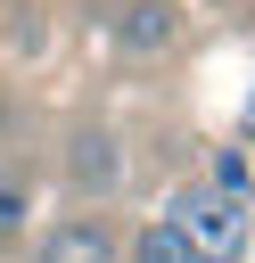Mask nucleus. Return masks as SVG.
I'll return each instance as SVG.
<instances>
[{
	"label": "nucleus",
	"instance_id": "nucleus-1",
	"mask_svg": "<svg viewBox=\"0 0 255 263\" xmlns=\"http://www.w3.org/2000/svg\"><path fill=\"white\" fill-rule=\"evenodd\" d=\"M173 230L189 238L197 263H222V255L239 263V255H247V197H230V189L206 181V189H189V197L173 205Z\"/></svg>",
	"mask_w": 255,
	"mask_h": 263
},
{
	"label": "nucleus",
	"instance_id": "nucleus-2",
	"mask_svg": "<svg viewBox=\"0 0 255 263\" xmlns=\"http://www.w3.org/2000/svg\"><path fill=\"white\" fill-rule=\"evenodd\" d=\"M173 41H181V8L173 0H123V16H115V49L123 58H156Z\"/></svg>",
	"mask_w": 255,
	"mask_h": 263
},
{
	"label": "nucleus",
	"instance_id": "nucleus-3",
	"mask_svg": "<svg viewBox=\"0 0 255 263\" xmlns=\"http://www.w3.org/2000/svg\"><path fill=\"white\" fill-rule=\"evenodd\" d=\"M33 263H115V238H107L99 222H58Z\"/></svg>",
	"mask_w": 255,
	"mask_h": 263
},
{
	"label": "nucleus",
	"instance_id": "nucleus-4",
	"mask_svg": "<svg viewBox=\"0 0 255 263\" xmlns=\"http://www.w3.org/2000/svg\"><path fill=\"white\" fill-rule=\"evenodd\" d=\"M132 263H197V255H189V238H181L173 222H148V230L132 238Z\"/></svg>",
	"mask_w": 255,
	"mask_h": 263
},
{
	"label": "nucleus",
	"instance_id": "nucleus-5",
	"mask_svg": "<svg viewBox=\"0 0 255 263\" xmlns=\"http://www.w3.org/2000/svg\"><path fill=\"white\" fill-rule=\"evenodd\" d=\"M214 189H230V197H247V132H239L230 148H214Z\"/></svg>",
	"mask_w": 255,
	"mask_h": 263
},
{
	"label": "nucleus",
	"instance_id": "nucleus-6",
	"mask_svg": "<svg viewBox=\"0 0 255 263\" xmlns=\"http://www.w3.org/2000/svg\"><path fill=\"white\" fill-rule=\"evenodd\" d=\"M25 205H33L25 173H0V238H16V230H25Z\"/></svg>",
	"mask_w": 255,
	"mask_h": 263
}]
</instances>
